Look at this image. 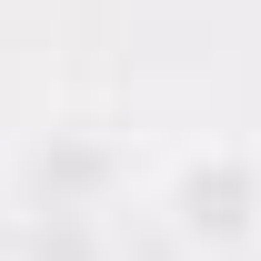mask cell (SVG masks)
Here are the masks:
<instances>
[{
	"label": "cell",
	"mask_w": 261,
	"mask_h": 261,
	"mask_svg": "<svg viewBox=\"0 0 261 261\" xmlns=\"http://www.w3.org/2000/svg\"><path fill=\"white\" fill-rule=\"evenodd\" d=\"M161 211H171V241L201 251V261L261 251V161H251V151H231V141H211V151H191V161L171 171Z\"/></svg>",
	"instance_id": "cell-1"
}]
</instances>
